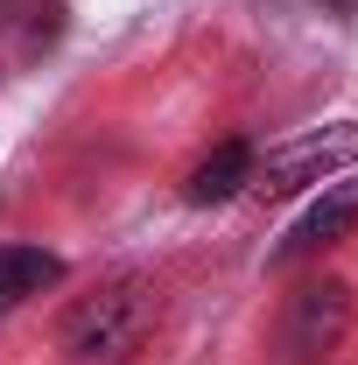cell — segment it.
Returning <instances> with one entry per match:
<instances>
[{
	"label": "cell",
	"mask_w": 358,
	"mask_h": 365,
	"mask_svg": "<svg viewBox=\"0 0 358 365\" xmlns=\"http://www.w3.org/2000/svg\"><path fill=\"white\" fill-rule=\"evenodd\" d=\"M239 190H253V148H246V140L211 148V155L190 169V182H183L190 204H225V197H239Z\"/></svg>",
	"instance_id": "5"
},
{
	"label": "cell",
	"mask_w": 358,
	"mask_h": 365,
	"mask_svg": "<svg viewBox=\"0 0 358 365\" xmlns=\"http://www.w3.org/2000/svg\"><path fill=\"white\" fill-rule=\"evenodd\" d=\"M155 323H162L155 281L127 274V281H106V288H91L63 309L56 351H63V365H134L155 337Z\"/></svg>",
	"instance_id": "1"
},
{
	"label": "cell",
	"mask_w": 358,
	"mask_h": 365,
	"mask_svg": "<svg viewBox=\"0 0 358 365\" xmlns=\"http://www.w3.org/2000/svg\"><path fill=\"white\" fill-rule=\"evenodd\" d=\"M344 323H352V281H337V274L302 281L288 295V309H281V359L288 365H323L337 351Z\"/></svg>",
	"instance_id": "3"
},
{
	"label": "cell",
	"mask_w": 358,
	"mask_h": 365,
	"mask_svg": "<svg viewBox=\"0 0 358 365\" xmlns=\"http://www.w3.org/2000/svg\"><path fill=\"white\" fill-rule=\"evenodd\" d=\"M344 162H358V120L310 127V134H295V140H281V148H267V155L253 162V190H260V197H288V190L323 182L330 169H344Z\"/></svg>",
	"instance_id": "2"
},
{
	"label": "cell",
	"mask_w": 358,
	"mask_h": 365,
	"mask_svg": "<svg viewBox=\"0 0 358 365\" xmlns=\"http://www.w3.org/2000/svg\"><path fill=\"white\" fill-rule=\"evenodd\" d=\"M63 281V260L43 253V246H0V317L7 309H21L29 295H43Z\"/></svg>",
	"instance_id": "6"
},
{
	"label": "cell",
	"mask_w": 358,
	"mask_h": 365,
	"mask_svg": "<svg viewBox=\"0 0 358 365\" xmlns=\"http://www.w3.org/2000/svg\"><path fill=\"white\" fill-rule=\"evenodd\" d=\"M43 0H0V21H21V14H36Z\"/></svg>",
	"instance_id": "7"
},
{
	"label": "cell",
	"mask_w": 358,
	"mask_h": 365,
	"mask_svg": "<svg viewBox=\"0 0 358 365\" xmlns=\"http://www.w3.org/2000/svg\"><path fill=\"white\" fill-rule=\"evenodd\" d=\"M330 7H352V0H330Z\"/></svg>",
	"instance_id": "8"
},
{
	"label": "cell",
	"mask_w": 358,
	"mask_h": 365,
	"mask_svg": "<svg viewBox=\"0 0 358 365\" xmlns=\"http://www.w3.org/2000/svg\"><path fill=\"white\" fill-rule=\"evenodd\" d=\"M352 225H358V176L323 182V197H316L310 211L288 225V239H281V253H274V260H310V253H323V246H337Z\"/></svg>",
	"instance_id": "4"
}]
</instances>
